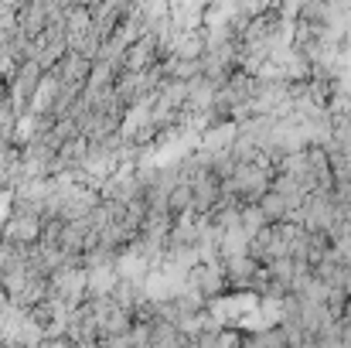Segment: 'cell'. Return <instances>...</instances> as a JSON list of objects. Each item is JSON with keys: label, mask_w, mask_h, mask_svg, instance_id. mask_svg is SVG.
I'll list each match as a JSON object with an SVG mask.
<instances>
[{"label": "cell", "mask_w": 351, "mask_h": 348, "mask_svg": "<svg viewBox=\"0 0 351 348\" xmlns=\"http://www.w3.org/2000/svg\"><path fill=\"white\" fill-rule=\"evenodd\" d=\"M219 348H242V335H232V332H219Z\"/></svg>", "instance_id": "10"}, {"label": "cell", "mask_w": 351, "mask_h": 348, "mask_svg": "<svg viewBox=\"0 0 351 348\" xmlns=\"http://www.w3.org/2000/svg\"><path fill=\"white\" fill-rule=\"evenodd\" d=\"M239 256H249V235L242 229L219 232V263H229Z\"/></svg>", "instance_id": "7"}, {"label": "cell", "mask_w": 351, "mask_h": 348, "mask_svg": "<svg viewBox=\"0 0 351 348\" xmlns=\"http://www.w3.org/2000/svg\"><path fill=\"white\" fill-rule=\"evenodd\" d=\"M338 335H341V348H351V321H338Z\"/></svg>", "instance_id": "11"}, {"label": "cell", "mask_w": 351, "mask_h": 348, "mask_svg": "<svg viewBox=\"0 0 351 348\" xmlns=\"http://www.w3.org/2000/svg\"><path fill=\"white\" fill-rule=\"evenodd\" d=\"M48 24V0H34V3H21L17 7V27L27 41H34Z\"/></svg>", "instance_id": "5"}, {"label": "cell", "mask_w": 351, "mask_h": 348, "mask_svg": "<svg viewBox=\"0 0 351 348\" xmlns=\"http://www.w3.org/2000/svg\"><path fill=\"white\" fill-rule=\"evenodd\" d=\"M259 212L266 216V222H269V226L287 222V202H283L280 195H273V192H266V195L259 198Z\"/></svg>", "instance_id": "9"}, {"label": "cell", "mask_w": 351, "mask_h": 348, "mask_svg": "<svg viewBox=\"0 0 351 348\" xmlns=\"http://www.w3.org/2000/svg\"><path fill=\"white\" fill-rule=\"evenodd\" d=\"M41 79H45V72H41L38 62H21L17 72L7 79V100H10V106H14L17 116H24L31 110V100H34Z\"/></svg>", "instance_id": "1"}, {"label": "cell", "mask_w": 351, "mask_h": 348, "mask_svg": "<svg viewBox=\"0 0 351 348\" xmlns=\"http://www.w3.org/2000/svg\"><path fill=\"white\" fill-rule=\"evenodd\" d=\"M154 65H160V48H157V38L154 34H143L136 38L126 55H123V72L130 76H140V72H150Z\"/></svg>", "instance_id": "3"}, {"label": "cell", "mask_w": 351, "mask_h": 348, "mask_svg": "<svg viewBox=\"0 0 351 348\" xmlns=\"http://www.w3.org/2000/svg\"><path fill=\"white\" fill-rule=\"evenodd\" d=\"M202 55H205V34L202 31H184V34H174V45H171V55L167 58L198 62Z\"/></svg>", "instance_id": "6"}, {"label": "cell", "mask_w": 351, "mask_h": 348, "mask_svg": "<svg viewBox=\"0 0 351 348\" xmlns=\"http://www.w3.org/2000/svg\"><path fill=\"white\" fill-rule=\"evenodd\" d=\"M266 226H269V222H266V216L259 212V205H242V212H239V229L245 232L249 239L259 235Z\"/></svg>", "instance_id": "8"}, {"label": "cell", "mask_w": 351, "mask_h": 348, "mask_svg": "<svg viewBox=\"0 0 351 348\" xmlns=\"http://www.w3.org/2000/svg\"><path fill=\"white\" fill-rule=\"evenodd\" d=\"M75 348H99V342H79Z\"/></svg>", "instance_id": "12"}, {"label": "cell", "mask_w": 351, "mask_h": 348, "mask_svg": "<svg viewBox=\"0 0 351 348\" xmlns=\"http://www.w3.org/2000/svg\"><path fill=\"white\" fill-rule=\"evenodd\" d=\"M184 283H188V287H195L205 301H208V297H219V294L229 287L222 263H198L195 270H188V273H184Z\"/></svg>", "instance_id": "4"}, {"label": "cell", "mask_w": 351, "mask_h": 348, "mask_svg": "<svg viewBox=\"0 0 351 348\" xmlns=\"http://www.w3.org/2000/svg\"><path fill=\"white\" fill-rule=\"evenodd\" d=\"M89 72H93V62H86L82 55H75V51H69L51 72H45V76H51L55 79V86L58 89H65V93H82L86 89V82H89Z\"/></svg>", "instance_id": "2"}]
</instances>
